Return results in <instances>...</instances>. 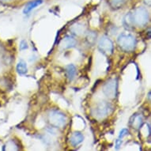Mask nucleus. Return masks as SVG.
<instances>
[{
    "label": "nucleus",
    "mask_w": 151,
    "mask_h": 151,
    "mask_svg": "<svg viewBox=\"0 0 151 151\" xmlns=\"http://www.w3.org/2000/svg\"><path fill=\"white\" fill-rule=\"evenodd\" d=\"M122 145V139H118L116 141V150H119V147L121 146Z\"/></svg>",
    "instance_id": "17"
},
{
    "label": "nucleus",
    "mask_w": 151,
    "mask_h": 151,
    "mask_svg": "<svg viewBox=\"0 0 151 151\" xmlns=\"http://www.w3.org/2000/svg\"><path fill=\"white\" fill-rule=\"evenodd\" d=\"M133 118V120L131 122V125L134 127V128L139 129L142 125V123H143V119H142V117L139 115H136L132 117Z\"/></svg>",
    "instance_id": "12"
},
{
    "label": "nucleus",
    "mask_w": 151,
    "mask_h": 151,
    "mask_svg": "<svg viewBox=\"0 0 151 151\" xmlns=\"http://www.w3.org/2000/svg\"><path fill=\"white\" fill-rule=\"evenodd\" d=\"M4 2H9V1H11V0H3Z\"/></svg>",
    "instance_id": "18"
},
{
    "label": "nucleus",
    "mask_w": 151,
    "mask_h": 151,
    "mask_svg": "<svg viewBox=\"0 0 151 151\" xmlns=\"http://www.w3.org/2000/svg\"><path fill=\"white\" fill-rule=\"evenodd\" d=\"M129 134V131L127 130V129L126 128H124L122 129L121 131H119V139H122L124 137L127 136V134Z\"/></svg>",
    "instance_id": "15"
},
{
    "label": "nucleus",
    "mask_w": 151,
    "mask_h": 151,
    "mask_svg": "<svg viewBox=\"0 0 151 151\" xmlns=\"http://www.w3.org/2000/svg\"><path fill=\"white\" fill-rule=\"evenodd\" d=\"M148 10L145 7H138L131 13H129L124 18L127 25H135L138 27H143L149 22Z\"/></svg>",
    "instance_id": "1"
},
{
    "label": "nucleus",
    "mask_w": 151,
    "mask_h": 151,
    "mask_svg": "<svg viewBox=\"0 0 151 151\" xmlns=\"http://www.w3.org/2000/svg\"><path fill=\"white\" fill-rule=\"evenodd\" d=\"M109 2L112 7L118 8L120 7L126 2V0H109Z\"/></svg>",
    "instance_id": "14"
},
{
    "label": "nucleus",
    "mask_w": 151,
    "mask_h": 151,
    "mask_svg": "<svg viewBox=\"0 0 151 151\" xmlns=\"http://www.w3.org/2000/svg\"><path fill=\"white\" fill-rule=\"evenodd\" d=\"M28 47H29V46H28V44L27 42L25 41V40H22L20 43V50L21 51H23V50H26L28 49Z\"/></svg>",
    "instance_id": "16"
},
{
    "label": "nucleus",
    "mask_w": 151,
    "mask_h": 151,
    "mask_svg": "<svg viewBox=\"0 0 151 151\" xmlns=\"http://www.w3.org/2000/svg\"><path fill=\"white\" fill-rule=\"evenodd\" d=\"M112 110V106L106 101H101L93 109V115L97 119H104Z\"/></svg>",
    "instance_id": "4"
},
{
    "label": "nucleus",
    "mask_w": 151,
    "mask_h": 151,
    "mask_svg": "<svg viewBox=\"0 0 151 151\" xmlns=\"http://www.w3.org/2000/svg\"><path fill=\"white\" fill-rule=\"evenodd\" d=\"M66 74H67V78L70 81L74 80L75 75H76V67L73 64L67 65L66 67Z\"/></svg>",
    "instance_id": "10"
},
{
    "label": "nucleus",
    "mask_w": 151,
    "mask_h": 151,
    "mask_svg": "<svg viewBox=\"0 0 151 151\" xmlns=\"http://www.w3.org/2000/svg\"><path fill=\"white\" fill-rule=\"evenodd\" d=\"M117 89H118L117 80L112 78V79H109L104 85L103 93L109 99H115L117 96Z\"/></svg>",
    "instance_id": "5"
},
{
    "label": "nucleus",
    "mask_w": 151,
    "mask_h": 151,
    "mask_svg": "<svg viewBox=\"0 0 151 151\" xmlns=\"http://www.w3.org/2000/svg\"><path fill=\"white\" fill-rule=\"evenodd\" d=\"M43 3L42 0H34V1H32L25 6V9L23 10V13L25 14H28L30 11H32L33 9H35L36 7H37L38 6L41 5Z\"/></svg>",
    "instance_id": "9"
},
{
    "label": "nucleus",
    "mask_w": 151,
    "mask_h": 151,
    "mask_svg": "<svg viewBox=\"0 0 151 151\" xmlns=\"http://www.w3.org/2000/svg\"><path fill=\"white\" fill-rule=\"evenodd\" d=\"M98 48L102 53L109 55L113 53L114 45L109 37L104 36L101 38V40L98 43Z\"/></svg>",
    "instance_id": "6"
},
{
    "label": "nucleus",
    "mask_w": 151,
    "mask_h": 151,
    "mask_svg": "<svg viewBox=\"0 0 151 151\" xmlns=\"http://www.w3.org/2000/svg\"><path fill=\"white\" fill-rule=\"evenodd\" d=\"M16 70H17V73L20 74V75H24V74H26L28 71V67L26 63L24 60H21L17 64Z\"/></svg>",
    "instance_id": "11"
},
{
    "label": "nucleus",
    "mask_w": 151,
    "mask_h": 151,
    "mask_svg": "<svg viewBox=\"0 0 151 151\" xmlns=\"http://www.w3.org/2000/svg\"><path fill=\"white\" fill-rule=\"evenodd\" d=\"M83 141H84V135L79 131L74 132L70 138V142L73 146H78Z\"/></svg>",
    "instance_id": "7"
},
{
    "label": "nucleus",
    "mask_w": 151,
    "mask_h": 151,
    "mask_svg": "<svg viewBox=\"0 0 151 151\" xmlns=\"http://www.w3.org/2000/svg\"><path fill=\"white\" fill-rule=\"evenodd\" d=\"M76 45V40L74 37H70V36H67L65 37L61 41L60 46L63 49H68V48H71L74 47Z\"/></svg>",
    "instance_id": "8"
},
{
    "label": "nucleus",
    "mask_w": 151,
    "mask_h": 151,
    "mask_svg": "<svg viewBox=\"0 0 151 151\" xmlns=\"http://www.w3.org/2000/svg\"><path fill=\"white\" fill-rule=\"evenodd\" d=\"M117 44L123 51L131 52L135 49L137 45L136 38L130 33H121L117 38Z\"/></svg>",
    "instance_id": "2"
},
{
    "label": "nucleus",
    "mask_w": 151,
    "mask_h": 151,
    "mask_svg": "<svg viewBox=\"0 0 151 151\" xmlns=\"http://www.w3.org/2000/svg\"><path fill=\"white\" fill-rule=\"evenodd\" d=\"M71 30L73 31L74 34L80 35L82 34V32L84 31V27L81 24H75V25L72 26Z\"/></svg>",
    "instance_id": "13"
},
{
    "label": "nucleus",
    "mask_w": 151,
    "mask_h": 151,
    "mask_svg": "<svg viewBox=\"0 0 151 151\" xmlns=\"http://www.w3.org/2000/svg\"><path fill=\"white\" fill-rule=\"evenodd\" d=\"M48 121L52 126L57 128H62L67 124V117L60 111L52 110L48 114Z\"/></svg>",
    "instance_id": "3"
}]
</instances>
